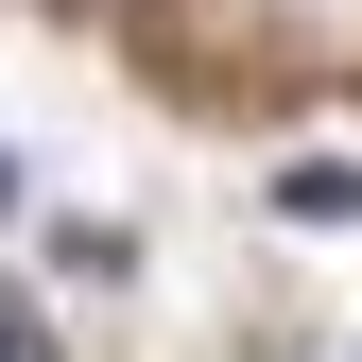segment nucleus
Here are the masks:
<instances>
[{
  "label": "nucleus",
  "instance_id": "1",
  "mask_svg": "<svg viewBox=\"0 0 362 362\" xmlns=\"http://www.w3.org/2000/svg\"><path fill=\"white\" fill-rule=\"evenodd\" d=\"M276 207H293V224H345V207H362V173H310V156H293V173H276Z\"/></svg>",
  "mask_w": 362,
  "mask_h": 362
},
{
  "label": "nucleus",
  "instance_id": "2",
  "mask_svg": "<svg viewBox=\"0 0 362 362\" xmlns=\"http://www.w3.org/2000/svg\"><path fill=\"white\" fill-rule=\"evenodd\" d=\"M0 207H18V173H0Z\"/></svg>",
  "mask_w": 362,
  "mask_h": 362
}]
</instances>
